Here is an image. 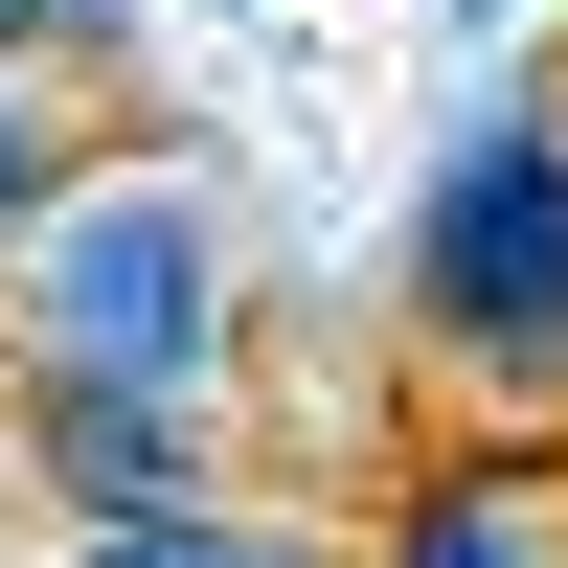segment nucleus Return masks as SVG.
<instances>
[{
  "mask_svg": "<svg viewBox=\"0 0 568 568\" xmlns=\"http://www.w3.org/2000/svg\"><path fill=\"white\" fill-rule=\"evenodd\" d=\"M455 23H524V0H455Z\"/></svg>",
  "mask_w": 568,
  "mask_h": 568,
  "instance_id": "6e6552de",
  "label": "nucleus"
},
{
  "mask_svg": "<svg viewBox=\"0 0 568 568\" xmlns=\"http://www.w3.org/2000/svg\"><path fill=\"white\" fill-rule=\"evenodd\" d=\"M45 182H69V69H0V251L45 227Z\"/></svg>",
  "mask_w": 568,
  "mask_h": 568,
  "instance_id": "423d86ee",
  "label": "nucleus"
},
{
  "mask_svg": "<svg viewBox=\"0 0 568 568\" xmlns=\"http://www.w3.org/2000/svg\"><path fill=\"white\" fill-rule=\"evenodd\" d=\"M23 455L69 524H160L205 500V387H23Z\"/></svg>",
  "mask_w": 568,
  "mask_h": 568,
  "instance_id": "7ed1b4c3",
  "label": "nucleus"
},
{
  "mask_svg": "<svg viewBox=\"0 0 568 568\" xmlns=\"http://www.w3.org/2000/svg\"><path fill=\"white\" fill-rule=\"evenodd\" d=\"M0 69H114V0H0Z\"/></svg>",
  "mask_w": 568,
  "mask_h": 568,
  "instance_id": "0eeeda50",
  "label": "nucleus"
},
{
  "mask_svg": "<svg viewBox=\"0 0 568 568\" xmlns=\"http://www.w3.org/2000/svg\"><path fill=\"white\" fill-rule=\"evenodd\" d=\"M409 342L500 433H568V114L546 91H478L455 160L409 182Z\"/></svg>",
  "mask_w": 568,
  "mask_h": 568,
  "instance_id": "f03ea898",
  "label": "nucleus"
},
{
  "mask_svg": "<svg viewBox=\"0 0 568 568\" xmlns=\"http://www.w3.org/2000/svg\"><path fill=\"white\" fill-rule=\"evenodd\" d=\"M0 364L23 387H227V205L205 160H69L0 251Z\"/></svg>",
  "mask_w": 568,
  "mask_h": 568,
  "instance_id": "f257e3e1",
  "label": "nucleus"
},
{
  "mask_svg": "<svg viewBox=\"0 0 568 568\" xmlns=\"http://www.w3.org/2000/svg\"><path fill=\"white\" fill-rule=\"evenodd\" d=\"M69 568H318L296 524H251V500H160V524H91Z\"/></svg>",
  "mask_w": 568,
  "mask_h": 568,
  "instance_id": "39448f33",
  "label": "nucleus"
},
{
  "mask_svg": "<svg viewBox=\"0 0 568 568\" xmlns=\"http://www.w3.org/2000/svg\"><path fill=\"white\" fill-rule=\"evenodd\" d=\"M387 568H568V433H500V455H455V478H409Z\"/></svg>",
  "mask_w": 568,
  "mask_h": 568,
  "instance_id": "20e7f679",
  "label": "nucleus"
}]
</instances>
